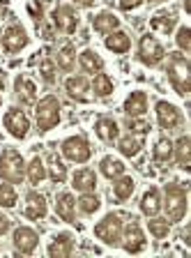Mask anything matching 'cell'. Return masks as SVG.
<instances>
[{"instance_id": "40", "label": "cell", "mask_w": 191, "mask_h": 258, "mask_svg": "<svg viewBox=\"0 0 191 258\" xmlns=\"http://www.w3.org/2000/svg\"><path fill=\"white\" fill-rule=\"evenodd\" d=\"M39 74H42V79L46 81V83H55V64L51 62V60H42Z\"/></svg>"}, {"instance_id": "34", "label": "cell", "mask_w": 191, "mask_h": 258, "mask_svg": "<svg viewBox=\"0 0 191 258\" xmlns=\"http://www.w3.org/2000/svg\"><path fill=\"white\" fill-rule=\"evenodd\" d=\"M92 90H95V95L97 97H108L113 92V81H111V76L108 74H97L95 76V81H92Z\"/></svg>"}, {"instance_id": "13", "label": "cell", "mask_w": 191, "mask_h": 258, "mask_svg": "<svg viewBox=\"0 0 191 258\" xmlns=\"http://www.w3.org/2000/svg\"><path fill=\"white\" fill-rule=\"evenodd\" d=\"M39 244V235L28 226H19L14 231V249L19 253H32Z\"/></svg>"}, {"instance_id": "33", "label": "cell", "mask_w": 191, "mask_h": 258, "mask_svg": "<svg viewBox=\"0 0 191 258\" xmlns=\"http://www.w3.org/2000/svg\"><path fill=\"white\" fill-rule=\"evenodd\" d=\"M148 228H150V233H152L157 240H164V237H168V233H170V221L168 219H159V217L154 215L152 219L148 221Z\"/></svg>"}, {"instance_id": "11", "label": "cell", "mask_w": 191, "mask_h": 258, "mask_svg": "<svg viewBox=\"0 0 191 258\" xmlns=\"http://www.w3.org/2000/svg\"><path fill=\"white\" fill-rule=\"evenodd\" d=\"M122 247L127 253H141L145 249V235H143V228L136 224V221H132V224L124 228L122 233Z\"/></svg>"}, {"instance_id": "24", "label": "cell", "mask_w": 191, "mask_h": 258, "mask_svg": "<svg viewBox=\"0 0 191 258\" xmlns=\"http://www.w3.org/2000/svg\"><path fill=\"white\" fill-rule=\"evenodd\" d=\"M117 26H120V19H117L115 14H111V12H99V14L92 19V28H95L97 32H101V35H108V32L117 30Z\"/></svg>"}, {"instance_id": "23", "label": "cell", "mask_w": 191, "mask_h": 258, "mask_svg": "<svg viewBox=\"0 0 191 258\" xmlns=\"http://www.w3.org/2000/svg\"><path fill=\"white\" fill-rule=\"evenodd\" d=\"M106 48L113 51V53H127L129 48H132V39H129L127 32L113 30V32H108V37H106Z\"/></svg>"}, {"instance_id": "46", "label": "cell", "mask_w": 191, "mask_h": 258, "mask_svg": "<svg viewBox=\"0 0 191 258\" xmlns=\"http://www.w3.org/2000/svg\"><path fill=\"white\" fill-rule=\"evenodd\" d=\"M3 90H5V79L0 74V102H3Z\"/></svg>"}, {"instance_id": "6", "label": "cell", "mask_w": 191, "mask_h": 258, "mask_svg": "<svg viewBox=\"0 0 191 258\" xmlns=\"http://www.w3.org/2000/svg\"><path fill=\"white\" fill-rule=\"evenodd\" d=\"M60 150H62V155L69 161H76V164H85L92 157V148L83 136H69V139H65L62 145H60Z\"/></svg>"}, {"instance_id": "17", "label": "cell", "mask_w": 191, "mask_h": 258, "mask_svg": "<svg viewBox=\"0 0 191 258\" xmlns=\"http://www.w3.org/2000/svg\"><path fill=\"white\" fill-rule=\"evenodd\" d=\"M14 90H16V99L21 104H26V106L35 104V99H37V86L28 76H16Z\"/></svg>"}, {"instance_id": "26", "label": "cell", "mask_w": 191, "mask_h": 258, "mask_svg": "<svg viewBox=\"0 0 191 258\" xmlns=\"http://www.w3.org/2000/svg\"><path fill=\"white\" fill-rule=\"evenodd\" d=\"M79 62H81V70L88 72V74H99L101 67H104V60H101L95 51H90V48L79 55Z\"/></svg>"}, {"instance_id": "35", "label": "cell", "mask_w": 191, "mask_h": 258, "mask_svg": "<svg viewBox=\"0 0 191 258\" xmlns=\"http://www.w3.org/2000/svg\"><path fill=\"white\" fill-rule=\"evenodd\" d=\"M46 177V166H44V161L39 159V157H35V159L28 164V180H30L32 184H39Z\"/></svg>"}, {"instance_id": "9", "label": "cell", "mask_w": 191, "mask_h": 258, "mask_svg": "<svg viewBox=\"0 0 191 258\" xmlns=\"http://www.w3.org/2000/svg\"><path fill=\"white\" fill-rule=\"evenodd\" d=\"M154 111H157V122H159L161 129H177L182 124V113H180V108L173 106V104L157 102Z\"/></svg>"}, {"instance_id": "48", "label": "cell", "mask_w": 191, "mask_h": 258, "mask_svg": "<svg viewBox=\"0 0 191 258\" xmlns=\"http://www.w3.org/2000/svg\"><path fill=\"white\" fill-rule=\"evenodd\" d=\"M152 3H159V0H152Z\"/></svg>"}, {"instance_id": "22", "label": "cell", "mask_w": 191, "mask_h": 258, "mask_svg": "<svg viewBox=\"0 0 191 258\" xmlns=\"http://www.w3.org/2000/svg\"><path fill=\"white\" fill-rule=\"evenodd\" d=\"M173 155H175L180 168L189 171L191 168V141H189V136H180L177 143H173Z\"/></svg>"}, {"instance_id": "47", "label": "cell", "mask_w": 191, "mask_h": 258, "mask_svg": "<svg viewBox=\"0 0 191 258\" xmlns=\"http://www.w3.org/2000/svg\"><path fill=\"white\" fill-rule=\"evenodd\" d=\"M184 10L191 12V0H184Z\"/></svg>"}, {"instance_id": "32", "label": "cell", "mask_w": 191, "mask_h": 258, "mask_svg": "<svg viewBox=\"0 0 191 258\" xmlns=\"http://www.w3.org/2000/svg\"><path fill=\"white\" fill-rule=\"evenodd\" d=\"M55 62H58V67L62 72H72L74 70V62H76V51L72 44H67V46H62L58 51V58H55Z\"/></svg>"}, {"instance_id": "14", "label": "cell", "mask_w": 191, "mask_h": 258, "mask_svg": "<svg viewBox=\"0 0 191 258\" xmlns=\"http://www.w3.org/2000/svg\"><path fill=\"white\" fill-rule=\"evenodd\" d=\"M46 212H48V208H46V199H44L42 194H37V191H30L26 196V205H23V215L28 217V219H44L46 217Z\"/></svg>"}, {"instance_id": "42", "label": "cell", "mask_w": 191, "mask_h": 258, "mask_svg": "<svg viewBox=\"0 0 191 258\" xmlns=\"http://www.w3.org/2000/svg\"><path fill=\"white\" fill-rule=\"evenodd\" d=\"M143 5V0H120V7L124 12H132V10H138V7Z\"/></svg>"}, {"instance_id": "15", "label": "cell", "mask_w": 191, "mask_h": 258, "mask_svg": "<svg viewBox=\"0 0 191 258\" xmlns=\"http://www.w3.org/2000/svg\"><path fill=\"white\" fill-rule=\"evenodd\" d=\"M55 212L62 221L67 224H76V201L72 194H58V199H55Z\"/></svg>"}, {"instance_id": "27", "label": "cell", "mask_w": 191, "mask_h": 258, "mask_svg": "<svg viewBox=\"0 0 191 258\" xmlns=\"http://www.w3.org/2000/svg\"><path fill=\"white\" fill-rule=\"evenodd\" d=\"M150 26H152V30H157V32H173V28L177 26V16L175 14H168V12H161V14H157V16H152L150 19Z\"/></svg>"}, {"instance_id": "8", "label": "cell", "mask_w": 191, "mask_h": 258, "mask_svg": "<svg viewBox=\"0 0 191 258\" xmlns=\"http://www.w3.org/2000/svg\"><path fill=\"white\" fill-rule=\"evenodd\" d=\"M3 122H5V129L14 139H26L28 132H30V120H28V115L21 108H10V111L5 113Z\"/></svg>"}, {"instance_id": "2", "label": "cell", "mask_w": 191, "mask_h": 258, "mask_svg": "<svg viewBox=\"0 0 191 258\" xmlns=\"http://www.w3.org/2000/svg\"><path fill=\"white\" fill-rule=\"evenodd\" d=\"M168 81L173 90L180 97L189 95V86H191V67L189 60L184 53H173L168 60Z\"/></svg>"}, {"instance_id": "30", "label": "cell", "mask_w": 191, "mask_h": 258, "mask_svg": "<svg viewBox=\"0 0 191 258\" xmlns=\"http://www.w3.org/2000/svg\"><path fill=\"white\" fill-rule=\"evenodd\" d=\"M141 148H143V143H141V139H136V134L124 136V139L117 141V150L124 157H136L141 152Z\"/></svg>"}, {"instance_id": "5", "label": "cell", "mask_w": 191, "mask_h": 258, "mask_svg": "<svg viewBox=\"0 0 191 258\" xmlns=\"http://www.w3.org/2000/svg\"><path fill=\"white\" fill-rule=\"evenodd\" d=\"M95 235L99 237L104 244H111V247L120 244V240H122V217L115 215V212L106 215L95 226Z\"/></svg>"}, {"instance_id": "19", "label": "cell", "mask_w": 191, "mask_h": 258, "mask_svg": "<svg viewBox=\"0 0 191 258\" xmlns=\"http://www.w3.org/2000/svg\"><path fill=\"white\" fill-rule=\"evenodd\" d=\"M72 187H74L76 191H81V194L95 191V187H97L95 171H90V168H79V171L74 173V177H72Z\"/></svg>"}, {"instance_id": "7", "label": "cell", "mask_w": 191, "mask_h": 258, "mask_svg": "<svg viewBox=\"0 0 191 258\" xmlns=\"http://www.w3.org/2000/svg\"><path fill=\"white\" fill-rule=\"evenodd\" d=\"M138 60L148 67H154L164 60V46H161L152 35H143L141 42H138Z\"/></svg>"}, {"instance_id": "20", "label": "cell", "mask_w": 191, "mask_h": 258, "mask_svg": "<svg viewBox=\"0 0 191 258\" xmlns=\"http://www.w3.org/2000/svg\"><path fill=\"white\" fill-rule=\"evenodd\" d=\"M65 90H67V95L72 97V99H76V102H88V79L85 76H69L67 81H65Z\"/></svg>"}, {"instance_id": "43", "label": "cell", "mask_w": 191, "mask_h": 258, "mask_svg": "<svg viewBox=\"0 0 191 258\" xmlns=\"http://www.w3.org/2000/svg\"><path fill=\"white\" fill-rule=\"evenodd\" d=\"M28 10H30V14L35 16V19H42V3H30Z\"/></svg>"}, {"instance_id": "37", "label": "cell", "mask_w": 191, "mask_h": 258, "mask_svg": "<svg viewBox=\"0 0 191 258\" xmlns=\"http://www.w3.org/2000/svg\"><path fill=\"white\" fill-rule=\"evenodd\" d=\"M152 157L157 161H168L170 157H173V141L168 139H159L157 143H154V152Z\"/></svg>"}, {"instance_id": "21", "label": "cell", "mask_w": 191, "mask_h": 258, "mask_svg": "<svg viewBox=\"0 0 191 258\" xmlns=\"http://www.w3.org/2000/svg\"><path fill=\"white\" fill-rule=\"evenodd\" d=\"M161 210V196H159V189L157 187H150L148 191L143 194V199H141V212L148 217H154L159 215Z\"/></svg>"}, {"instance_id": "18", "label": "cell", "mask_w": 191, "mask_h": 258, "mask_svg": "<svg viewBox=\"0 0 191 258\" xmlns=\"http://www.w3.org/2000/svg\"><path fill=\"white\" fill-rule=\"evenodd\" d=\"M148 111V95L143 90H136L124 99V113L129 118H141Z\"/></svg>"}, {"instance_id": "38", "label": "cell", "mask_w": 191, "mask_h": 258, "mask_svg": "<svg viewBox=\"0 0 191 258\" xmlns=\"http://www.w3.org/2000/svg\"><path fill=\"white\" fill-rule=\"evenodd\" d=\"M16 205V189L12 182H0V208H14Z\"/></svg>"}, {"instance_id": "36", "label": "cell", "mask_w": 191, "mask_h": 258, "mask_svg": "<svg viewBox=\"0 0 191 258\" xmlns=\"http://www.w3.org/2000/svg\"><path fill=\"white\" fill-rule=\"evenodd\" d=\"M81 208V212H85V215H95L97 210H99V205H101V201H99V196H95L92 191H85L83 196L79 199V203H76Z\"/></svg>"}, {"instance_id": "39", "label": "cell", "mask_w": 191, "mask_h": 258, "mask_svg": "<svg viewBox=\"0 0 191 258\" xmlns=\"http://www.w3.org/2000/svg\"><path fill=\"white\" fill-rule=\"evenodd\" d=\"M177 46H180L182 53H189L191 51V30L186 26H182L180 30H177V37H175Z\"/></svg>"}, {"instance_id": "41", "label": "cell", "mask_w": 191, "mask_h": 258, "mask_svg": "<svg viewBox=\"0 0 191 258\" xmlns=\"http://www.w3.org/2000/svg\"><path fill=\"white\" fill-rule=\"evenodd\" d=\"M127 127L132 129V134H148L150 132V124L148 122H143V120H129L127 122Z\"/></svg>"}, {"instance_id": "16", "label": "cell", "mask_w": 191, "mask_h": 258, "mask_svg": "<svg viewBox=\"0 0 191 258\" xmlns=\"http://www.w3.org/2000/svg\"><path fill=\"white\" fill-rule=\"evenodd\" d=\"M74 253V240H72V235L69 233H60V235H55L53 240H51V244H48V256L51 258H67Z\"/></svg>"}, {"instance_id": "31", "label": "cell", "mask_w": 191, "mask_h": 258, "mask_svg": "<svg viewBox=\"0 0 191 258\" xmlns=\"http://www.w3.org/2000/svg\"><path fill=\"white\" fill-rule=\"evenodd\" d=\"M134 194V180L132 177H115V184H113V196H115L117 201H127L129 196Z\"/></svg>"}, {"instance_id": "12", "label": "cell", "mask_w": 191, "mask_h": 258, "mask_svg": "<svg viewBox=\"0 0 191 258\" xmlns=\"http://www.w3.org/2000/svg\"><path fill=\"white\" fill-rule=\"evenodd\" d=\"M26 44H28V32L23 30L19 23L5 28V35H3V46H5L7 53H19Z\"/></svg>"}, {"instance_id": "3", "label": "cell", "mask_w": 191, "mask_h": 258, "mask_svg": "<svg viewBox=\"0 0 191 258\" xmlns=\"http://www.w3.org/2000/svg\"><path fill=\"white\" fill-rule=\"evenodd\" d=\"M0 177L12 184L23 182V177H26V164H23V157L19 150L5 148V150L0 152Z\"/></svg>"}, {"instance_id": "44", "label": "cell", "mask_w": 191, "mask_h": 258, "mask_svg": "<svg viewBox=\"0 0 191 258\" xmlns=\"http://www.w3.org/2000/svg\"><path fill=\"white\" fill-rule=\"evenodd\" d=\"M10 226H12V221L7 219L5 215H0V235H5V233L10 231Z\"/></svg>"}, {"instance_id": "28", "label": "cell", "mask_w": 191, "mask_h": 258, "mask_svg": "<svg viewBox=\"0 0 191 258\" xmlns=\"http://www.w3.org/2000/svg\"><path fill=\"white\" fill-rule=\"evenodd\" d=\"M99 171H101V175H106L108 180H115V177H120L124 173V164L120 159H113V157H104V159L99 161Z\"/></svg>"}, {"instance_id": "4", "label": "cell", "mask_w": 191, "mask_h": 258, "mask_svg": "<svg viewBox=\"0 0 191 258\" xmlns=\"http://www.w3.org/2000/svg\"><path fill=\"white\" fill-rule=\"evenodd\" d=\"M35 120H37L39 132H48V129H53L55 124L60 122V102H58V97H53V95L44 97L42 102L37 104V108H35Z\"/></svg>"}, {"instance_id": "29", "label": "cell", "mask_w": 191, "mask_h": 258, "mask_svg": "<svg viewBox=\"0 0 191 258\" xmlns=\"http://www.w3.org/2000/svg\"><path fill=\"white\" fill-rule=\"evenodd\" d=\"M48 175H51V180H53L55 184H62L65 180H67V166L62 164V159H60L58 155L48 157Z\"/></svg>"}, {"instance_id": "25", "label": "cell", "mask_w": 191, "mask_h": 258, "mask_svg": "<svg viewBox=\"0 0 191 258\" xmlns=\"http://www.w3.org/2000/svg\"><path fill=\"white\" fill-rule=\"evenodd\" d=\"M95 132L101 141H106V143H113L120 134V129H117V122L113 118H99L95 122Z\"/></svg>"}, {"instance_id": "10", "label": "cell", "mask_w": 191, "mask_h": 258, "mask_svg": "<svg viewBox=\"0 0 191 258\" xmlns=\"http://www.w3.org/2000/svg\"><path fill=\"white\" fill-rule=\"evenodd\" d=\"M53 23L60 32L72 35V32H76V28H79V16H76V12L69 5H58L53 10Z\"/></svg>"}, {"instance_id": "45", "label": "cell", "mask_w": 191, "mask_h": 258, "mask_svg": "<svg viewBox=\"0 0 191 258\" xmlns=\"http://www.w3.org/2000/svg\"><path fill=\"white\" fill-rule=\"evenodd\" d=\"M74 3H79V5H83V7H90L95 0H74Z\"/></svg>"}, {"instance_id": "1", "label": "cell", "mask_w": 191, "mask_h": 258, "mask_svg": "<svg viewBox=\"0 0 191 258\" xmlns=\"http://www.w3.org/2000/svg\"><path fill=\"white\" fill-rule=\"evenodd\" d=\"M161 208L166 210L168 221H173V224L184 219V215H186V187H184V184H182V182L166 184Z\"/></svg>"}]
</instances>
